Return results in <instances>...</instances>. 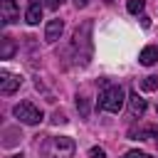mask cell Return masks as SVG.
I'll return each mask as SVG.
<instances>
[{
	"label": "cell",
	"mask_w": 158,
	"mask_h": 158,
	"mask_svg": "<svg viewBox=\"0 0 158 158\" xmlns=\"http://www.w3.org/2000/svg\"><path fill=\"white\" fill-rule=\"evenodd\" d=\"M52 121H54V123H67V116H64L62 111H54V116H52Z\"/></svg>",
	"instance_id": "obj_19"
},
{
	"label": "cell",
	"mask_w": 158,
	"mask_h": 158,
	"mask_svg": "<svg viewBox=\"0 0 158 158\" xmlns=\"http://www.w3.org/2000/svg\"><path fill=\"white\" fill-rule=\"evenodd\" d=\"M77 143L69 136H47V141L40 143L42 158H74Z\"/></svg>",
	"instance_id": "obj_2"
},
{
	"label": "cell",
	"mask_w": 158,
	"mask_h": 158,
	"mask_svg": "<svg viewBox=\"0 0 158 158\" xmlns=\"http://www.w3.org/2000/svg\"><path fill=\"white\" fill-rule=\"evenodd\" d=\"M12 158H25V156H22V153H15V156H12Z\"/></svg>",
	"instance_id": "obj_22"
},
{
	"label": "cell",
	"mask_w": 158,
	"mask_h": 158,
	"mask_svg": "<svg viewBox=\"0 0 158 158\" xmlns=\"http://www.w3.org/2000/svg\"><path fill=\"white\" fill-rule=\"evenodd\" d=\"M143 7H146V0H128V2H126V10H128L131 15H141Z\"/></svg>",
	"instance_id": "obj_14"
},
{
	"label": "cell",
	"mask_w": 158,
	"mask_h": 158,
	"mask_svg": "<svg viewBox=\"0 0 158 158\" xmlns=\"http://www.w3.org/2000/svg\"><path fill=\"white\" fill-rule=\"evenodd\" d=\"M12 114H15V118H17V121H22V123H27V126H37V123L44 118V116H42V111H40L32 101H20V104H15Z\"/></svg>",
	"instance_id": "obj_4"
},
{
	"label": "cell",
	"mask_w": 158,
	"mask_h": 158,
	"mask_svg": "<svg viewBox=\"0 0 158 158\" xmlns=\"http://www.w3.org/2000/svg\"><path fill=\"white\" fill-rule=\"evenodd\" d=\"M17 52V44L12 42V37H2L0 40V59H12V54Z\"/></svg>",
	"instance_id": "obj_12"
},
{
	"label": "cell",
	"mask_w": 158,
	"mask_h": 158,
	"mask_svg": "<svg viewBox=\"0 0 158 158\" xmlns=\"http://www.w3.org/2000/svg\"><path fill=\"white\" fill-rule=\"evenodd\" d=\"M146 109H148L146 99H141L138 91H131L128 94V114H131V118H141L146 114Z\"/></svg>",
	"instance_id": "obj_7"
},
{
	"label": "cell",
	"mask_w": 158,
	"mask_h": 158,
	"mask_svg": "<svg viewBox=\"0 0 158 158\" xmlns=\"http://www.w3.org/2000/svg\"><path fill=\"white\" fill-rule=\"evenodd\" d=\"M77 111H79V116H81V118H86V116H89V99H86L84 94H79V96H77Z\"/></svg>",
	"instance_id": "obj_13"
},
{
	"label": "cell",
	"mask_w": 158,
	"mask_h": 158,
	"mask_svg": "<svg viewBox=\"0 0 158 158\" xmlns=\"http://www.w3.org/2000/svg\"><path fill=\"white\" fill-rule=\"evenodd\" d=\"M141 25H143V27H148V25H151V20H148L146 15H141Z\"/></svg>",
	"instance_id": "obj_21"
},
{
	"label": "cell",
	"mask_w": 158,
	"mask_h": 158,
	"mask_svg": "<svg viewBox=\"0 0 158 158\" xmlns=\"http://www.w3.org/2000/svg\"><path fill=\"white\" fill-rule=\"evenodd\" d=\"M0 20L2 25H12L20 20V7L15 0H0Z\"/></svg>",
	"instance_id": "obj_6"
},
{
	"label": "cell",
	"mask_w": 158,
	"mask_h": 158,
	"mask_svg": "<svg viewBox=\"0 0 158 158\" xmlns=\"http://www.w3.org/2000/svg\"><path fill=\"white\" fill-rule=\"evenodd\" d=\"M138 62H141L143 67H151V64H156V62H158V47H156V44H148V47H143V49H141V54H138Z\"/></svg>",
	"instance_id": "obj_11"
},
{
	"label": "cell",
	"mask_w": 158,
	"mask_h": 158,
	"mask_svg": "<svg viewBox=\"0 0 158 158\" xmlns=\"http://www.w3.org/2000/svg\"><path fill=\"white\" fill-rule=\"evenodd\" d=\"M131 138H141V141H156L158 143V126H141V128H131L128 131Z\"/></svg>",
	"instance_id": "obj_9"
},
{
	"label": "cell",
	"mask_w": 158,
	"mask_h": 158,
	"mask_svg": "<svg viewBox=\"0 0 158 158\" xmlns=\"http://www.w3.org/2000/svg\"><path fill=\"white\" fill-rule=\"evenodd\" d=\"M20 86H22V77H20V74H12V72H7V69H0V94H2V96L15 94Z\"/></svg>",
	"instance_id": "obj_5"
},
{
	"label": "cell",
	"mask_w": 158,
	"mask_h": 158,
	"mask_svg": "<svg viewBox=\"0 0 158 158\" xmlns=\"http://www.w3.org/2000/svg\"><path fill=\"white\" fill-rule=\"evenodd\" d=\"M72 2H74V7H79V10H81V7H86V5H89V0H72Z\"/></svg>",
	"instance_id": "obj_20"
},
{
	"label": "cell",
	"mask_w": 158,
	"mask_h": 158,
	"mask_svg": "<svg viewBox=\"0 0 158 158\" xmlns=\"http://www.w3.org/2000/svg\"><path fill=\"white\" fill-rule=\"evenodd\" d=\"M62 32H64V22H62V20H49L47 27H44V42L54 44V42L62 37Z\"/></svg>",
	"instance_id": "obj_8"
},
{
	"label": "cell",
	"mask_w": 158,
	"mask_h": 158,
	"mask_svg": "<svg viewBox=\"0 0 158 158\" xmlns=\"http://www.w3.org/2000/svg\"><path fill=\"white\" fill-rule=\"evenodd\" d=\"M94 22L91 20H84L74 35H72V44H69V52H72V59L77 67H86L91 62V54H94Z\"/></svg>",
	"instance_id": "obj_1"
},
{
	"label": "cell",
	"mask_w": 158,
	"mask_h": 158,
	"mask_svg": "<svg viewBox=\"0 0 158 158\" xmlns=\"http://www.w3.org/2000/svg\"><path fill=\"white\" fill-rule=\"evenodd\" d=\"M126 91L118 86V84H106L104 91L99 94V101H96V109L99 111H109V114H118L126 104Z\"/></svg>",
	"instance_id": "obj_3"
},
{
	"label": "cell",
	"mask_w": 158,
	"mask_h": 158,
	"mask_svg": "<svg viewBox=\"0 0 158 158\" xmlns=\"http://www.w3.org/2000/svg\"><path fill=\"white\" fill-rule=\"evenodd\" d=\"M42 0H30V5H27V12H25V20H27V25H37L40 20H42Z\"/></svg>",
	"instance_id": "obj_10"
},
{
	"label": "cell",
	"mask_w": 158,
	"mask_h": 158,
	"mask_svg": "<svg viewBox=\"0 0 158 158\" xmlns=\"http://www.w3.org/2000/svg\"><path fill=\"white\" fill-rule=\"evenodd\" d=\"M42 5H44L47 10H57V7L62 5V0H42Z\"/></svg>",
	"instance_id": "obj_18"
},
{
	"label": "cell",
	"mask_w": 158,
	"mask_h": 158,
	"mask_svg": "<svg viewBox=\"0 0 158 158\" xmlns=\"http://www.w3.org/2000/svg\"><path fill=\"white\" fill-rule=\"evenodd\" d=\"M89 156H91V158H106V151L99 148V146H94V148L89 151Z\"/></svg>",
	"instance_id": "obj_17"
},
{
	"label": "cell",
	"mask_w": 158,
	"mask_h": 158,
	"mask_svg": "<svg viewBox=\"0 0 158 158\" xmlns=\"http://www.w3.org/2000/svg\"><path fill=\"white\" fill-rule=\"evenodd\" d=\"M121 158H153V156H148V153H143V151H126Z\"/></svg>",
	"instance_id": "obj_16"
},
{
	"label": "cell",
	"mask_w": 158,
	"mask_h": 158,
	"mask_svg": "<svg viewBox=\"0 0 158 158\" xmlns=\"http://www.w3.org/2000/svg\"><path fill=\"white\" fill-rule=\"evenodd\" d=\"M141 89L143 91H156L158 89V77H143V81H141Z\"/></svg>",
	"instance_id": "obj_15"
}]
</instances>
